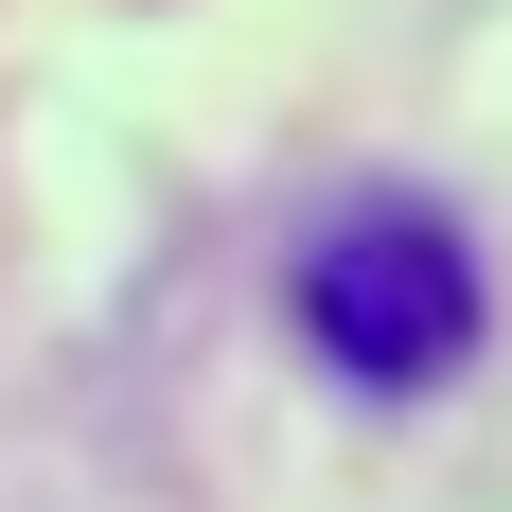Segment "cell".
I'll return each mask as SVG.
<instances>
[{
  "label": "cell",
  "instance_id": "6da1fadb",
  "mask_svg": "<svg viewBox=\"0 0 512 512\" xmlns=\"http://www.w3.org/2000/svg\"><path fill=\"white\" fill-rule=\"evenodd\" d=\"M301 336L354 371V389H442V371L477 354V248L424 195H354L301 248Z\"/></svg>",
  "mask_w": 512,
  "mask_h": 512
}]
</instances>
